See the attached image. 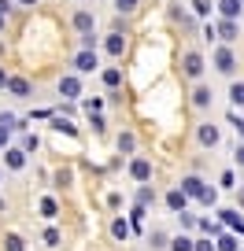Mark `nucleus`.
I'll return each mask as SVG.
<instances>
[{
	"mask_svg": "<svg viewBox=\"0 0 244 251\" xmlns=\"http://www.w3.org/2000/svg\"><path fill=\"white\" fill-rule=\"evenodd\" d=\"M218 218H222V226H229L233 233H244V222H241L237 211H218Z\"/></svg>",
	"mask_w": 244,
	"mask_h": 251,
	"instance_id": "obj_6",
	"label": "nucleus"
},
{
	"mask_svg": "<svg viewBox=\"0 0 244 251\" xmlns=\"http://www.w3.org/2000/svg\"><path fill=\"white\" fill-rule=\"evenodd\" d=\"M108 52L122 55V52H126V37H122V33H111V37H108Z\"/></svg>",
	"mask_w": 244,
	"mask_h": 251,
	"instance_id": "obj_12",
	"label": "nucleus"
},
{
	"mask_svg": "<svg viewBox=\"0 0 244 251\" xmlns=\"http://www.w3.org/2000/svg\"><path fill=\"white\" fill-rule=\"evenodd\" d=\"M23 163H26V151L23 148H11L8 151V166H11V170H23Z\"/></svg>",
	"mask_w": 244,
	"mask_h": 251,
	"instance_id": "obj_14",
	"label": "nucleus"
},
{
	"mask_svg": "<svg viewBox=\"0 0 244 251\" xmlns=\"http://www.w3.org/2000/svg\"><path fill=\"white\" fill-rule=\"evenodd\" d=\"M166 207L170 211H185V188H170L166 192Z\"/></svg>",
	"mask_w": 244,
	"mask_h": 251,
	"instance_id": "obj_7",
	"label": "nucleus"
},
{
	"mask_svg": "<svg viewBox=\"0 0 244 251\" xmlns=\"http://www.w3.org/2000/svg\"><path fill=\"white\" fill-rule=\"evenodd\" d=\"M170 248L174 251H196V240H189V236H174Z\"/></svg>",
	"mask_w": 244,
	"mask_h": 251,
	"instance_id": "obj_15",
	"label": "nucleus"
},
{
	"mask_svg": "<svg viewBox=\"0 0 244 251\" xmlns=\"http://www.w3.org/2000/svg\"><path fill=\"white\" fill-rule=\"evenodd\" d=\"M241 4H244V0H218L222 19H237V15H241Z\"/></svg>",
	"mask_w": 244,
	"mask_h": 251,
	"instance_id": "obj_9",
	"label": "nucleus"
},
{
	"mask_svg": "<svg viewBox=\"0 0 244 251\" xmlns=\"http://www.w3.org/2000/svg\"><path fill=\"white\" fill-rule=\"evenodd\" d=\"M152 248H166V236L163 233H152Z\"/></svg>",
	"mask_w": 244,
	"mask_h": 251,
	"instance_id": "obj_31",
	"label": "nucleus"
},
{
	"mask_svg": "<svg viewBox=\"0 0 244 251\" xmlns=\"http://www.w3.org/2000/svg\"><path fill=\"white\" fill-rule=\"evenodd\" d=\"M19 4H37V0H19Z\"/></svg>",
	"mask_w": 244,
	"mask_h": 251,
	"instance_id": "obj_39",
	"label": "nucleus"
},
{
	"mask_svg": "<svg viewBox=\"0 0 244 251\" xmlns=\"http://www.w3.org/2000/svg\"><path fill=\"white\" fill-rule=\"evenodd\" d=\"M229 100H233V103H241V107H244V81H237V85L229 89Z\"/></svg>",
	"mask_w": 244,
	"mask_h": 251,
	"instance_id": "obj_21",
	"label": "nucleus"
},
{
	"mask_svg": "<svg viewBox=\"0 0 244 251\" xmlns=\"http://www.w3.org/2000/svg\"><path fill=\"white\" fill-rule=\"evenodd\" d=\"M0 177H4V174H0Z\"/></svg>",
	"mask_w": 244,
	"mask_h": 251,
	"instance_id": "obj_41",
	"label": "nucleus"
},
{
	"mask_svg": "<svg viewBox=\"0 0 244 251\" xmlns=\"http://www.w3.org/2000/svg\"><path fill=\"white\" fill-rule=\"evenodd\" d=\"M59 93L67 96V100H74V96L81 93V85H78V78H74V74H63V78H59Z\"/></svg>",
	"mask_w": 244,
	"mask_h": 251,
	"instance_id": "obj_2",
	"label": "nucleus"
},
{
	"mask_svg": "<svg viewBox=\"0 0 244 251\" xmlns=\"http://www.w3.org/2000/svg\"><path fill=\"white\" fill-rule=\"evenodd\" d=\"M196 251H215V244L211 240H196Z\"/></svg>",
	"mask_w": 244,
	"mask_h": 251,
	"instance_id": "obj_33",
	"label": "nucleus"
},
{
	"mask_svg": "<svg viewBox=\"0 0 244 251\" xmlns=\"http://www.w3.org/2000/svg\"><path fill=\"white\" fill-rule=\"evenodd\" d=\"M241 200H244V192H241Z\"/></svg>",
	"mask_w": 244,
	"mask_h": 251,
	"instance_id": "obj_40",
	"label": "nucleus"
},
{
	"mask_svg": "<svg viewBox=\"0 0 244 251\" xmlns=\"http://www.w3.org/2000/svg\"><path fill=\"white\" fill-rule=\"evenodd\" d=\"M130 226H134V229L144 226V207H134V214H130Z\"/></svg>",
	"mask_w": 244,
	"mask_h": 251,
	"instance_id": "obj_23",
	"label": "nucleus"
},
{
	"mask_svg": "<svg viewBox=\"0 0 244 251\" xmlns=\"http://www.w3.org/2000/svg\"><path fill=\"white\" fill-rule=\"evenodd\" d=\"M74 26L81 30V37H85V33H93V15H89V11H78V15H74Z\"/></svg>",
	"mask_w": 244,
	"mask_h": 251,
	"instance_id": "obj_13",
	"label": "nucleus"
},
{
	"mask_svg": "<svg viewBox=\"0 0 244 251\" xmlns=\"http://www.w3.org/2000/svg\"><path fill=\"white\" fill-rule=\"evenodd\" d=\"M192 103H196V107H207V103H211V89H204V85H200L196 93H192Z\"/></svg>",
	"mask_w": 244,
	"mask_h": 251,
	"instance_id": "obj_16",
	"label": "nucleus"
},
{
	"mask_svg": "<svg viewBox=\"0 0 244 251\" xmlns=\"http://www.w3.org/2000/svg\"><path fill=\"white\" fill-rule=\"evenodd\" d=\"M118 148H122V151H130V148H134V137H130V133H122V137H118Z\"/></svg>",
	"mask_w": 244,
	"mask_h": 251,
	"instance_id": "obj_27",
	"label": "nucleus"
},
{
	"mask_svg": "<svg viewBox=\"0 0 244 251\" xmlns=\"http://www.w3.org/2000/svg\"><path fill=\"white\" fill-rule=\"evenodd\" d=\"M181 188H185V196H196V200H200V196H204V188H207V185H204L200 177H185V181H181Z\"/></svg>",
	"mask_w": 244,
	"mask_h": 251,
	"instance_id": "obj_8",
	"label": "nucleus"
},
{
	"mask_svg": "<svg viewBox=\"0 0 244 251\" xmlns=\"http://www.w3.org/2000/svg\"><path fill=\"white\" fill-rule=\"evenodd\" d=\"M237 163H241V166H244V148H237Z\"/></svg>",
	"mask_w": 244,
	"mask_h": 251,
	"instance_id": "obj_37",
	"label": "nucleus"
},
{
	"mask_svg": "<svg viewBox=\"0 0 244 251\" xmlns=\"http://www.w3.org/2000/svg\"><path fill=\"white\" fill-rule=\"evenodd\" d=\"M55 211H59V207H55V200H41V214H45V218H55Z\"/></svg>",
	"mask_w": 244,
	"mask_h": 251,
	"instance_id": "obj_20",
	"label": "nucleus"
},
{
	"mask_svg": "<svg viewBox=\"0 0 244 251\" xmlns=\"http://www.w3.org/2000/svg\"><path fill=\"white\" fill-rule=\"evenodd\" d=\"M8 141V126H0V144Z\"/></svg>",
	"mask_w": 244,
	"mask_h": 251,
	"instance_id": "obj_36",
	"label": "nucleus"
},
{
	"mask_svg": "<svg viewBox=\"0 0 244 251\" xmlns=\"http://www.w3.org/2000/svg\"><path fill=\"white\" fill-rule=\"evenodd\" d=\"M152 200H156V196H152V188H148V185H144V188H141V192H137V203H141V207H144V203H152Z\"/></svg>",
	"mask_w": 244,
	"mask_h": 251,
	"instance_id": "obj_24",
	"label": "nucleus"
},
{
	"mask_svg": "<svg viewBox=\"0 0 244 251\" xmlns=\"http://www.w3.org/2000/svg\"><path fill=\"white\" fill-rule=\"evenodd\" d=\"M8 89H11L15 96H30V85H26L23 78H11V81H8Z\"/></svg>",
	"mask_w": 244,
	"mask_h": 251,
	"instance_id": "obj_17",
	"label": "nucleus"
},
{
	"mask_svg": "<svg viewBox=\"0 0 244 251\" xmlns=\"http://www.w3.org/2000/svg\"><path fill=\"white\" fill-rule=\"evenodd\" d=\"M200 144H207V148H215V144H218V129H215L211 122L200 126Z\"/></svg>",
	"mask_w": 244,
	"mask_h": 251,
	"instance_id": "obj_10",
	"label": "nucleus"
},
{
	"mask_svg": "<svg viewBox=\"0 0 244 251\" xmlns=\"http://www.w3.org/2000/svg\"><path fill=\"white\" fill-rule=\"evenodd\" d=\"M218 251H237V236L222 233V236H218Z\"/></svg>",
	"mask_w": 244,
	"mask_h": 251,
	"instance_id": "obj_19",
	"label": "nucleus"
},
{
	"mask_svg": "<svg viewBox=\"0 0 244 251\" xmlns=\"http://www.w3.org/2000/svg\"><path fill=\"white\" fill-rule=\"evenodd\" d=\"M215 67H218L222 74H233V52H229V48H218V52H215Z\"/></svg>",
	"mask_w": 244,
	"mask_h": 251,
	"instance_id": "obj_1",
	"label": "nucleus"
},
{
	"mask_svg": "<svg viewBox=\"0 0 244 251\" xmlns=\"http://www.w3.org/2000/svg\"><path fill=\"white\" fill-rule=\"evenodd\" d=\"M8 81H11V78H8V74H4V67H0V89L8 85Z\"/></svg>",
	"mask_w": 244,
	"mask_h": 251,
	"instance_id": "obj_35",
	"label": "nucleus"
},
{
	"mask_svg": "<svg viewBox=\"0 0 244 251\" xmlns=\"http://www.w3.org/2000/svg\"><path fill=\"white\" fill-rule=\"evenodd\" d=\"M118 81H122V74H118L115 67H111V71H104V85H111V89H115Z\"/></svg>",
	"mask_w": 244,
	"mask_h": 251,
	"instance_id": "obj_22",
	"label": "nucleus"
},
{
	"mask_svg": "<svg viewBox=\"0 0 244 251\" xmlns=\"http://www.w3.org/2000/svg\"><path fill=\"white\" fill-rule=\"evenodd\" d=\"M192 8H196V15H207V11H211V4H207V0H192Z\"/></svg>",
	"mask_w": 244,
	"mask_h": 251,
	"instance_id": "obj_26",
	"label": "nucleus"
},
{
	"mask_svg": "<svg viewBox=\"0 0 244 251\" xmlns=\"http://www.w3.org/2000/svg\"><path fill=\"white\" fill-rule=\"evenodd\" d=\"M74 67H78V71H96V52L93 48H81L78 59H74Z\"/></svg>",
	"mask_w": 244,
	"mask_h": 251,
	"instance_id": "obj_3",
	"label": "nucleus"
},
{
	"mask_svg": "<svg viewBox=\"0 0 244 251\" xmlns=\"http://www.w3.org/2000/svg\"><path fill=\"white\" fill-rule=\"evenodd\" d=\"M130 174H134L137 181H148L152 177V163L148 159H134V163H130Z\"/></svg>",
	"mask_w": 244,
	"mask_h": 251,
	"instance_id": "obj_5",
	"label": "nucleus"
},
{
	"mask_svg": "<svg viewBox=\"0 0 244 251\" xmlns=\"http://www.w3.org/2000/svg\"><path fill=\"white\" fill-rule=\"evenodd\" d=\"M229 122H233V126H237V133L244 137V118H241V115H229Z\"/></svg>",
	"mask_w": 244,
	"mask_h": 251,
	"instance_id": "obj_32",
	"label": "nucleus"
},
{
	"mask_svg": "<svg viewBox=\"0 0 244 251\" xmlns=\"http://www.w3.org/2000/svg\"><path fill=\"white\" fill-rule=\"evenodd\" d=\"M4 248H8V251H23V240H19V236H15V233H11V236H8V240H4Z\"/></svg>",
	"mask_w": 244,
	"mask_h": 251,
	"instance_id": "obj_25",
	"label": "nucleus"
},
{
	"mask_svg": "<svg viewBox=\"0 0 244 251\" xmlns=\"http://www.w3.org/2000/svg\"><path fill=\"white\" fill-rule=\"evenodd\" d=\"M115 4H118V8H122V11H130V8H134V4H137V0H115Z\"/></svg>",
	"mask_w": 244,
	"mask_h": 251,
	"instance_id": "obj_34",
	"label": "nucleus"
},
{
	"mask_svg": "<svg viewBox=\"0 0 244 251\" xmlns=\"http://www.w3.org/2000/svg\"><path fill=\"white\" fill-rule=\"evenodd\" d=\"M55 129H63V133H74V126L67 122V118H55Z\"/></svg>",
	"mask_w": 244,
	"mask_h": 251,
	"instance_id": "obj_29",
	"label": "nucleus"
},
{
	"mask_svg": "<svg viewBox=\"0 0 244 251\" xmlns=\"http://www.w3.org/2000/svg\"><path fill=\"white\" fill-rule=\"evenodd\" d=\"M185 74H189V78H200V74H204V59H200V52L185 55Z\"/></svg>",
	"mask_w": 244,
	"mask_h": 251,
	"instance_id": "obj_4",
	"label": "nucleus"
},
{
	"mask_svg": "<svg viewBox=\"0 0 244 251\" xmlns=\"http://www.w3.org/2000/svg\"><path fill=\"white\" fill-rule=\"evenodd\" d=\"M11 8V4H8V0H0V15H4V11H8Z\"/></svg>",
	"mask_w": 244,
	"mask_h": 251,
	"instance_id": "obj_38",
	"label": "nucleus"
},
{
	"mask_svg": "<svg viewBox=\"0 0 244 251\" xmlns=\"http://www.w3.org/2000/svg\"><path fill=\"white\" fill-rule=\"evenodd\" d=\"M218 37L222 41H233L237 37V19H222V23H218Z\"/></svg>",
	"mask_w": 244,
	"mask_h": 251,
	"instance_id": "obj_11",
	"label": "nucleus"
},
{
	"mask_svg": "<svg viewBox=\"0 0 244 251\" xmlns=\"http://www.w3.org/2000/svg\"><path fill=\"white\" fill-rule=\"evenodd\" d=\"M45 244H48V248H55V244H59V233H55V229H48V233H45Z\"/></svg>",
	"mask_w": 244,
	"mask_h": 251,
	"instance_id": "obj_28",
	"label": "nucleus"
},
{
	"mask_svg": "<svg viewBox=\"0 0 244 251\" xmlns=\"http://www.w3.org/2000/svg\"><path fill=\"white\" fill-rule=\"evenodd\" d=\"M111 233H115L118 240H126V236H130V226H126L122 218H115V222H111Z\"/></svg>",
	"mask_w": 244,
	"mask_h": 251,
	"instance_id": "obj_18",
	"label": "nucleus"
},
{
	"mask_svg": "<svg viewBox=\"0 0 244 251\" xmlns=\"http://www.w3.org/2000/svg\"><path fill=\"white\" fill-rule=\"evenodd\" d=\"M200 203H207V207L215 203V188H204V196H200Z\"/></svg>",
	"mask_w": 244,
	"mask_h": 251,
	"instance_id": "obj_30",
	"label": "nucleus"
}]
</instances>
